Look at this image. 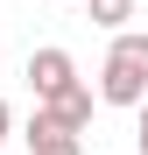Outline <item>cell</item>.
<instances>
[{
    "label": "cell",
    "mask_w": 148,
    "mask_h": 155,
    "mask_svg": "<svg viewBox=\"0 0 148 155\" xmlns=\"http://www.w3.org/2000/svg\"><path fill=\"white\" fill-rule=\"evenodd\" d=\"M14 134V113H7V99H0V141H7Z\"/></svg>",
    "instance_id": "cell-6"
},
{
    "label": "cell",
    "mask_w": 148,
    "mask_h": 155,
    "mask_svg": "<svg viewBox=\"0 0 148 155\" xmlns=\"http://www.w3.org/2000/svg\"><path fill=\"white\" fill-rule=\"evenodd\" d=\"M141 155H148V99H141Z\"/></svg>",
    "instance_id": "cell-7"
},
{
    "label": "cell",
    "mask_w": 148,
    "mask_h": 155,
    "mask_svg": "<svg viewBox=\"0 0 148 155\" xmlns=\"http://www.w3.org/2000/svg\"><path fill=\"white\" fill-rule=\"evenodd\" d=\"M99 28H120V21H134V0H85Z\"/></svg>",
    "instance_id": "cell-5"
},
{
    "label": "cell",
    "mask_w": 148,
    "mask_h": 155,
    "mask_svg": "<svg viewBox=\"0 0 148 155\" xmlns=\"http://www.w3.org/2000/svg\"><path fill=\"white\" fill-rule=\"evenodd\" d=\"M99 99L106 106H141L148 99V35H113L106 71H99Z\"/></svg>",
    "instance_id": "cell-1"
},
{
    "label": "cell",
    "mask_w": 148,
    "mask_h": 155,
    "mask_svg": "<svg viewBox=\"0 0 148 155\" xmlns=\"http://www.w3.org/2000/svg\"><path fill=\"white\" fill-rule=\"evenodd\" d=\"M28 85H35V106H49L57 92H71V85H78L71 49H35V57H28Z\"/></svg>",
    "instance_id": "cell-2"
},
{
    "label": "cell",
    "mask_w": 148,
    "mask_h": 155,
    "mask_svg": "<svg viewBox=\"0 0 148 155\" xmlns=\"http://www.w3.org/2000/svg\"><path fill=\"white\" fill-rule=\"evenodd\" d=\"M21 141H28V155H85V141L71 134V127H57L49 113H35L28 127H21Z\"/></svg>",
    "instance_id": "cell-3"
},
{
    "label": "cell",
    "mask_w": 148,
    "mask_h": 155,
    "mask_svg": "<svg viewBox=\"0 0 148 155\" xmlns=\"http://www.w3.org/2000/svg\"><path fill=\"white\" fill-rule=\"evenodd\" d=\"M35 113H49L57 127H71V134H85V127H92V92L71 85V92H57V99H49V106H35Z\"/></svg>",
    "instance_id": "cell-4"
}]
</instances>
